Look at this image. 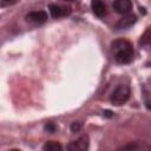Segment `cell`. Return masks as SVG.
Wrapping results in <instances>:
<instances>
[{
    "instance_id": "6da1fadb",
    "label": "cell",
    "mask_w": 151,
    "mask_h": 151,
    "mask_svg": "<svg viewBox=\"0 0 151 151\" xmlns=\"http://www.w3.org/2000/svg\"><path fill=\"white\" fill-rule=\"evenodd\" d=\"M130 93H131L130 86L126 85V84H120V85H118V86L114 88V91L112 92L110 100H111V103H112L113 105H117V106L123 105L124 103L127 101V99H129V97H130Z\"/></svg>"
},
{
    "instance_id": "7a4b0ae2",
    "label": "cell",
    "mask_w": 151,
    "mask_h": 151,
    "mask_svg": "<svg viewBox=\"0 0 151 151\" xmlns=\"http://www.w3.org/2000/svg\"><path fill=\"white\" fill-rule=\"evenodd\" d=\"M87 149H88V137L86 134L79 137L77 140H73L67 145V150L70 151H85Z\"/></svg>"
},
{
    "instance_id": "3957f363",
    "label": "cell",
    "mask_w": 151,
    "mask_h": 151,
    "mask_svg": "<svg viewBox=\"0 0 151 151\" xmlns=\"http://www.w3.org/2000/svg\"><path fill=\"white\" fill-rule=\"evenodd\" d=\"M112 7L117 13L125 15V14H129L130 11L132 9V4L130 0H114L112 4Z\"/></svg>"
},
{
    "instance_id": "277c9868",
    "label": "cell",
    "mask_w": 151,
    "mask_h": 151,
    "mask_svg": "<svg viewBox=\"0 0 151 151\" xmlns=\"http://www.w3.org/2000/svg\"><path fill=\"white\" fill-rule=\"evenodd\" d=\"M137 21V17L134 14H125L122 19L118 20V22L116 24V28L117 29H126L130 28L132 25H134Z\"/></svg>"
},
{
    "instance_id": "5b68a950",
    "label": "cell",
    "mask_w": 151,
    "mask_h": 151,
    "mask_svg": "<svg viewBox=\"0 0 151 151\" xmlns=\"http://www.w3.org/2000/svg\"><path fill=\"white\" fill-rule=\"evenodd\" d=\"M131 48H132V45L127 40H124V39L114 40L111 44V51H112L113 55L119 53V52H123V51H126V50H131Z\"/></svg>"
},
{
    "instance_id": "8992f818",
    "label": "cell",
    "mask_w": 151,
    "mask_h": 151,
    "mask_svg": "<svg viewBox=\"0 0 151 151\" xmlns=\"http://www.w3.org/2000/svg\"><path fill=\"white\" fill-rule=\"evenodd\" d=\"M26 20L33 24H42L47 20V13L44 11H35V12H29L26 15Z\"/></svg>"
},
{
    "instance_id": "52a82bcc",
    "label": "cell",
    "mask_w": 151,
    "mask_h": 151,
    "mask_svg": "<svg viewBox=\"0 0 151 151\" xmlns=\"http://www.w3.org/2000/svg\"><path fill=\"white\" fill-rule=\"evenodd\" d=\"M91 7H92L93 13L98 18H104L106 15V6L103 0H92Z\"/></svg>"
},
{
    "instance_id": "ba28073f",
    "label": "cell",
    "mask_w": 151,
    "mask_h": 151,
    "mask_svg": "<svg viewBox=\"0 0 151 151\" xmlns=\"http://www.w3.org/2000/svg\"><path fill=\"white\" fill-rule=\"evenodd\" d=\"M50 12L53 18H59V17H65L71 13L70 7H60L58 5H50Z\"/></svg>"
},
{
    "instance_id": "9c48e42d",
    "label": "cell",
    "mask_w": 151,
    "mask_h": 151,
    "mask_svg": "<svg viewBox=\"0 0 151 151\" xmlns=\"http://www.w3.org/2000/svg\"><path fill=\"white\" fill-rule=\"evenodd\" d=\"M139 44L143 47H151V26L146 28V31L144 32V34L140 38Z\"/></svg>"
},
{
    "instance_id": "30bf717a",
    "label": "cell",
    "mask_w": 151,
    "mask_h": 151,
    "mask_svg": "<svg viewBox=\"0 0 151 151\" xmlns=\"http://www.w3.org/2000/svg\"><path fill=\"white\" fill-rule=\"evenodd\" d=\"M42 149H44L45 151H61V150H63V146H61L59 143L51 140V142H47V143L42 146Z\"/></svg>"
},
{
    "instance_id": "8fae6325",
    "label": "cell",
    "mask_w": 151,
    "mask_h": 151,
    "mask_svg": "<svg viewBox=\"0 0 151 151\" xmlns=\"http://www.w3.org/2000/svg\"><path fill=\"white\" fill-rule=\"evenodd\" d=\"M151 149L149 145H143V144H129L119 147V150H149Z\"/></svg>"
},
{
    "instance_id": "7c38bea8",
    "label": "cell",
    "mask_w": 151,
    "mask_h": 151,
    "mask_svg": "<svg viewBox=\"0 0 151 151\" xmlns=\"http://www.w3.org/2000/svg\"><path fill=\"white\" fill-rule=\"evenodd\" d=\"M80 129H81V124H80L79 122L72 123V125H71V131H72V132H79Z\"/></svg>"
},
{
    "instance_id": "4fadbf2b",
    "label": "cell",
    "mask_w": 151,
    "mask_h": 151,
    "mask_svg": "<svg viewBox=\"0 0 151 151\" xmlns=\"http://www.w3.org/2000/svg\"><path fill=\"white\" fill-rule=\"evenodd\" d=\"M55 129H57V126H55L53 123H47V124L45 125V130L48 131V132H54Z\"/></svg>"
},
{
    "instance_id": "5bb4252c",
    "label": "cell",
    "mask_w": 151,
    "mask_h": 151,
    "mask_svg": "<svg viewBox=\"0 0 151 151\" xmlns=\"http://www.w3.org/2000/svg\"><path fill=\"white\" fill-rule=\"evenodd\" d=\"M104 116H105V117H112V116H113V112L106 110V111H104Z\"/></svg>"
},
{
    "instance_id": "9a60e30c",
    "label": "cell",
    "mask_w": 151,
    "mask_h": 151,
    "mask_svg": "<svg viewBox=\"0 0 151 151\" xmlns=\"http://www.w3.org/2000/svg\"><path fill=\"white\" fill-rule=\"evenodd\" d=\"M145 104H146V107H147V109H151V99H150V100L146 99V100H145Z\"/></svg>"
},
{
    "instance_id": "2e32d148",
    "label": "cell",
    "mask_w": 151,
    "mask_h": 151,
    "mask_svg": "<svg viewBox=\"0 0 151 151\" xmlns=\"http://www.w3.org/2000/svg\"><path fill=\"white\" fill-rule=\"evenodd\" d=\"M4 1H12V0H4Z\"/></svg>"
},
{
    "instance_id": "e0dca14e",
    "label": "cell",
    "mask_w": 151,
    "mask_h": 151,
    "mask_svg": "<svg viewBox=\"0 0 151 151\" xmlns=\"http://www.w3.org/2000/svg\"><path fill=\"white\" fill-rule=\"evenodd\" d=\"M66 1H74V0H66Z\"/></svg>"
}]
</instances>
